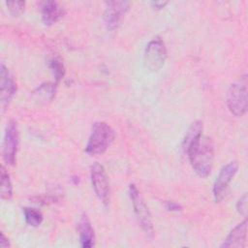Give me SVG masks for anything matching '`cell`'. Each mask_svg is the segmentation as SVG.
Here are the masks:
<instances>
[{"label":"cell","mask_w":248,"mask_h":248,"mask_svg":"<svg viewBox=\"0 0 248 248\" xmlns=\"http://www.w3.org/2000/svg\"><path fill=\"white\" fill-rule=\"evenodd\" d=\"M186 154L193 170L199 176L205 178L210 174L214 160V143L211 138L202 137L199 143Z\"/></svg>","instance_id":"6da1fadb"},{"label":"cell","mask_w":248,"mask_h":248,"mask_svg":"<svg viewBox=\"0 0 248 248\" xmlns=\"http://www.w3.org/2000/svg\"><path fill=\"white\" fill-rule=\"evenodd\" d=\"M115 139L114 130L106 122L97 121L93 124L91 134L85 146V152L90 156L103 154Z\"/></svg>","instance_id":"7a4b0ae2"},{"label":"cell","mask_w":248,"mask_h":248,"mask_svg":"<svg viewBox=\"0 0 248 248\" xmlns=\"http://www.w3.org/2000/svg\"><path fill=\"white\" fill-rule=\"evenodd\" d=\"M244 74L238 78L229 88L227 92V106L229 110L234 116H243L247 111L248 104V78Z\"/></svg>","instance_id":"3957f363"},{"label":"cell","mask_w":248,"mask_h":248,"mask_svg":"<svg viewBox=\"0 0 248 248\" xmlns=\"http://www.w3.org/2000/svg\"><path fill=\"white\" fill-rule=\"evenodd\" d=\"M129 196L132 201L134 212L136 214L139 225L140 226L141 230L144 232V233L147 236L152 237L154 235V227H153L151 214H150L148 207L145 204L140 191L138 190V188L135 184H130Z\"/></svg>","instance_id":"277c9868"},{"label":"cell","mask_w":248,"mask_h":248,"mask_svg":"<svg viewBox=\"0 0 248 248\" xmlns=\"http://www.w3.org/2000/svg\"><path fill=\"white\" fill-rule=\"evenodd\" d=\"M166 59L167 48L164 42L159 37L152 39L147 44L143 55L145 68L151 72H157L164 66Z\"/></svg>","instance_id":"5b68a950"},{"label":"cell","mask_w":248,"mask_h":248,"mask_svg":"<svg viewBox=\"0 0 248 248\" xmlns=\"http://www.w3.org/2000/svg\"><path fill=\"white\" fill-rule=\"evenodd\" d=\"M18 141L19 133L17 124L14 119H11L7 123L2 142V157L4 162L9 166H13L16 163Z\"/></svg>","instance_id":"8992f818"},{"label":"cell","mask_w":248,"mask_h":248,"mask_svg":"<svg viewBox=\"0 0 248 248\" xmlns=\"http://www.w3.org/2000/svg\"><path fill=\"white\" fill-rule=\"evenodd\" d=\"M90 177L96 196L104 205L108 206L110 201V186L104 167L97 162L94 163L90 168Z\"/></svg>","instance_id":"52a82bcc"},{"label":"cell","mask_w":248,"mask_h":248,"mask_svg":"<svg viewBox=\"0 0 248 248\" xmlns=\"http://www.w3.org/2000/svg\"><path fill=\"white\" fill-rule=\"evenodd\" d=\"M238 170V164L235 161L230 162L225 165L219 171L216 180L213 184V196L216 202H221L224 197L226 196L227 190L232 178L234 177L235 173Z\"/></svg>","instance_id":"ba28073f"},{"label":"cell","mask_w":248,"mask_h":248,"mask_svg":"<svg viewBox=\"0 0 248 248\" xmlns=\"http://www.w3.org/2000/svg\"><path fill=\"white\" fill-rule=\"evenodd\" d=\"M131 3L128 1H108L106 2V9L104 12V21L108 30L112 31L116 29L122 17L129 11Z\"/></svg>","instance_id":"9c48e42d"},{"label":"cell","mask_w":248,"mask_h":248,"mask_svg":"<svg viewBox=\"0 0 248 248\" xmlns=\"http://www.w3.org/2000/svg\"><path fill=\"white\" fill-rule=\"evenodd\" d=\"M16 92V80L8 70V68L1 64L0 68V107L2 112H4L9 104L11 103L13 97Z\"/></svg>","instance_id":"30bf717a"},{"label":"cell","mask_w":248,"mask_h":248,"mask_svg":"<svg viewBox=\"0 0 248 248\" xmlns=\"http://www.w3.org/2000/svg\"><path fill=\"white\" fill-rule=\"evenodd\" d=\"M246 234H247V219L245 218L241 223L237 224L226 237L224 242L220 245L222 248L236 247L241 248L246 244Z\"/></svg>","instance_id":"8fae6325"},{"label":"cell","mask_w":248,"mask_h":248,"mask_svg":"<svg viewBox=\"0 0 248 248\" xmlns=\"http://www.w3.org/2000/svg\"><path fill=\"white\" fill-rule=\"evenodd\" d=\"M65 15L64 8L55 1L42 3V19L44 24L52 25L59 21Z\"/></svg>","instance_id":"7c38bea8"},{"label":"cell","mask_w":248,"mask_h":248,"mask_svg":"<svg viewBox=\"0 0 248 248\" xmlns=\"http://www.w3.org/2000/svg\"><path fill=\"white\" fill-rule=\"evenodd\" d=\"M78 231L79 235L80 245L83 248H90L95 245V232L94 229L87 217V215H81L78 224Z\"/></svg>","instance_id":"4fadbf2b"},{"label":"cell","mask_w":248,"mask_h":248,"mask_svg":"<svg viewBox=\"0 0 248 248\" xmlns=\"http://www.w3.org/2000/svg\"><path fill=\"white\" fill-rule=\"evenodd\" d=\"M202 137V121L197 120L191 124L183 140V148L185 153L191 150L201 140Z\"/></svg>","instance_id":"5bb4252c"},{"label":"cell","mask_w":248,"mask_h":248,"mask_svg":"<svg viewBox=\"0 0 248 248\" xmlns=\"http://www.w3.org/2000/svg\"><path fill=\"white\" fill-rule=\"evenodd\" d=\"M56 93V85L52 82H46L38 86L34 92L33 97L35 101L40 104H46L54 98Z\"/></svg>","instance_id":"9a60e30c"},{"label":"cell","mask_w":248,"mask_h":248,"mask_svg":"<svg viewBox=\"0 0 248 248\" xmlns=\"http://www.w3.org/2000/svg\"><path fill=\"white\" fill-rule=\"evenodd\" d=\"M1 199L10 200L13 196V186L10 175L4 166L1 167Z\"/></svg>","instance_id":"2e32d148"},{"label":"cell","mask_w":248,"mask_h":248,"mask_svg":"<svg viewBox=\"0 0 248 248\" xmlns=\"http://www.w3.org/2000/svg\"><path fill=\"white\" fill-rule=\"evenodd\" d=\"M23 214L25 222L32 227H38L43 222V214L36 208L24 207Z\"/></svg>","instance_id":"e0dca14e"},{"label":"cell","mask_w":248,"mask_h":248,"mask_svg":"<svg viewBox=\"0 0 248 248\" xmlns=\"http://www.w3.org/2000/svg\"><path fill=\"white\" fill-rule=\"evenodd\" d=\"M49 68L56 79V81L58 82L61 78H63L64 75H65V68L63 63L61 62L60 59L58 58H51L49 61Z\"/></svg>","instance_id":"ac0fdd59"},{"label":"cell","mask_w":248,"mask_h":248,"mask_svg":"<svg viewBox=\"0 0 248 248\" xmlns=\"http://www.w3.org/2000/svg\"><path fill=\"white\" fill-rule=\"evenodd\" d=\"M6 5L9 12L14 16H18L24 12L25 2L24 1H7Z\"/></svg>","instance_id":"d6986e66"},{"label":"cell","mask_w":248,"mask_h":248,"mask_svg":"<svg viewBox=\"0 0 248 248\" xmlns=\"http://www.w3.org/2000/svg\"><path fill=\"white\" fill-rule=\"evenodd\" d=\"M236 209L239 214L246 217V211H247V195L246 193L240 197V199L236 202Z\"/></svg>","instance_id":"ffe728a7"},{"label":"cell","mask_w":248,"mask_h":248,"mask_svg":"<svg viewBox=\"0 0 248 248\" xmlns=\"http://www.w3.org/2000/svg\"><path fill=\"white\" fill-rule=\"evenodd\" d=\"M165 206L170 211H180L182 209L181 205L175 202H166Z\"/></svg>","instance_id":"44dd1931"},{"label":"cell","mask_w":248,"mask_h":248,"mask_svg":"<svg viewBox=\"0 0 248 248\" xmlns=\"http://www.w3.org/2000/svg\"><path fill=\"white\" fill-rule=\"evenodd\" d=\"M167 4H168L167 1H153V2H151L152 7H153L154 9H156V10H161V9H163Z\"/></svg>","instance_id":"7402d4cb"},{"label":"cell","mask_w":248,"mask_h":248,"mask_svg":"<svg viewBox=\"0 0 248 248\" xmlns=\"http://www.w3.org/2000/svg\"><path fill=\"white\" fill-rule=\"evenodd\" d=\"M0 244H1V247H8V246H10V241H9V239L5 236V234H4L3 232H1Z\"/></svg>","instance_id":"603a6c76"}]
</instances>
